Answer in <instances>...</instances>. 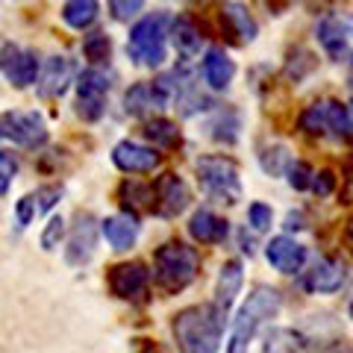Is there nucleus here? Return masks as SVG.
<instances>
[{
  "instance_id": "obj_1",
  "label": "nucleus",
  "mask_w": 353,
  "mask_h": 353,
  "mask_svg": "<svg viewBox=\"0 0 353 353\" xmlns=\"http://www.w3.org/2000/svg\"><path fill=\"white\" fill-rule=\"evenodd\" d=\"M174 339L180 353H218L221 330H224V315L215 303L189 306L174 315Z\"/></svg>"
},
{
  "instance_id": "obj_2",
  "label": "nucleus",
  "mask_w": 353,
  "mask_h": 353,
  "mask_svg": "<svg viewBox=\"0 0 353 353\" xmlns=\"http://www.w3.org/2000/svg\"><path fill=\"white\" fill-rule=\"evenodd\" d=\"M280 312V292L271 285H256L248 294V303L239 309L233 330H230V341H227V353H248L256 330Z\"/></svg>"
},
{
  "instance_id": "obj_3",
  "label": "nucleus",
  "mask_w": 353,
  "mask_h": 353,
  "mask_svg": "<svg viewBox=\"0 0 353 353\" xmlns=\"http://www.w3.org/2000/svg\"><path fill=\"white\" fill-rule=\"evenodd\" d=\"M197 271H201V256L183 241H168L153 256V280L165 294H176L192 285Z\"/></svg>"
},
{
  "instance_id": "obj_4",
  "label": "nucleus",
  "mask_w": 353,
  "mask_h": 353,
  "mask_svg": "<svg viewBox=\"0 0 353 353\" xmlns=\"http://www.w3.org/2000/svg\"><path fill=\"white\" fill-rule=\"evenodd\" d=\"M165 39H168V15L157 12V15L141 18L130 30V39H127L130 59L141 65V68H157V65L165 62Z\"/></svg>"
},
{
  "instance_id": "obj_5",
  "label": "nucleus",
  "mask_w": 353,
  "mask_h": 353,
  "mask_svg": "<svg viewBox=\"0 0 353 353\" xmlns=\"http://www.w3.org/2000/svg\"><path fill=\"white\" fill-rule=\"evenodd\" d=\"M197 183L218 203H236L241 197L239 168L227 157H203L197 162Z\"/></svg>"
},
{
  "instance_id": "obj_6",
  "label": "nucleus",
  "mask_w": 353,
  "mask_h": 353,
  "mask_svg": "<svg viewBox=\"0 0 353 353\" xmlns=\"http://www.w3.org/2000/svg\"><path fill=\"white\" fill-rule=\"evenodd\" d=\"M301 130L306 136L318 139H350L353 136V115L350 106L339 101H318L312 106H306V112L301 115Z\"/></svg>"
},
{
  "instance_id": "obj_7",
  "label": "nucleus",
  "mask_w": 353,
  "mask_h": 353,
  "mask_svg": "<svg viewBox=\"0 0 353 353\" xmlns=\"http://www.w3.org/2000/svg\"><path fill=\"white\" fill-rule=\"evenodd\" d=\"M0 139H9L21 148H41L48 141V127L39 112H0Z\"/></svg>"
},
{
  "instance_id": "obj_8",
  "label": "nucleus",
  "mask_w": 353,
  "mask_h": 353,
  "mask_svg": "<svg viewBox=\"0 0 353 353\" xmlns=\"http://www.w3.org/2000/svg\"><path fill=\"white\" fill-rule=\"evenodd\" d=\"M109 94V77L97 68H88L77 80V115L83 121H97L106 109Z\"/></svg>"
},
{
  "instance_id": "obj_9",
  "label": "nucleus",
  "mask_w": 353,
  "mask_h": 353,
  "mask_svg": "<svg viewBox=\"0 0 353 353\" xmlns=\"http://www.w3.org/2000/svg\"><path fill=\"white\" fill-rule=\"evenodd\" d=\"M150 289V274L141 262H121L109 271V292L121 301H145Z\"/></svg>"
},
{
  "instance_id": "obj_10",
  "label": "nucleus",
  "mask_w": 353,
  "mask_h": 353,
  "mask_svg": "<svg viewBox=\"0 0 353 353\" xmlns=\"http://www.w3.org/2000/svg\"><path fill=\"white\" fill-rule=\"evenodd\" d=\"M192 201V192L180 174H162L157 185H153V212L162 218H176L185 212Z\"/></svg>"
},
{
  "instance_id": "obj_11",
  "label": "nucleus",
  "mask_w": 353,
  "mask_h": 353,
  "mask_svg": "<svg viewBox=\"0 0 353 353\" xmlns=\"http://www.w3.org/2000/svg\"><path fill=\"white\" fill-rule=\"evenodd\" d=\"M318 41L330 59H341L353 44V15L347 12H333L324 15L318 24Z\"/></svg>"
},
{
  "instance_id": "obj_12",
  "label": "nucleus",
  "mask_w": 353,
  "mask_h": 353,
  "mask_svg": "<svg viewBox=\"0 0 353 353\" xmlns=\"http://www.w3.org/2000/svg\"><path fill=\"white\" fill-rule=\"evenodd\" d=\"M0 71L15 88H27L39 77V59L36 53L18 48V44H3L0 48Z\"/></svg>"
},
{
  "instance_id": "obj_13",
  "label": "nucleus",
  "mask_w": 353,
  "mask_h": 353,
  "mask_svg": "<svg viewBox=\"0 0 353 353\" xmlns=\"http://www.w3.org/2000/svg\"><path fill=\"white\" fill-rule=\"evenodd\" d=\"M345 280H347L345 265H341L339 259H333V256H324L306 271L303 283H306V289L312 294H333V292H339L341 285H345Z\"/></svg>"
},
{
  "instance_id": "obj_14",
  "label": "nucleus",
  "mask_w": 353,
  "mask_h": 353,
  "mask_svg": "<svg viewBox=\"0 0 353 353\" xmlns=\"http://www.w3.org/2000/svg\"><path fill=\"white\" fill-rule=\"evenodd\" d=\"M94 245H97V224L88 212H80L71 227V239H68V265H85L94 256Z\"/></svg>"
},
{
  "instance_id": "obj_15",
  "label": "nucleus",
  "mask_w": 353,
  "mask_h": 353,
  "mask_svg": "<svg viewBox=\"0 0 353 353\" xmlns=\"http://www.w3.org/2000/svg\"><path fill=\"white\" fill-rule=\"evenodd\" d=\"M112 162L124 174H150L159 165V153L153 148L136 145V141H121L112 150Z\"/></svg>"
},
{
  "instance_id": "obj_16",
  "label": "nucleus",
  "mask_w": 353,
  "mask_h": 353,
  "mask_svg": "<svg viewBox=\"0 0 353 353\" xmlns=\"http://www.w3.org/2000/svg\"><path fill=\"white\" fill-rule=\"evenodd\" d=\"M265 256H268V262L280 274H297L303 268V262H306V248L301 245V241L289 239V236H277V239L268 241Z\"/></svg>"
},
{
  "instance_id": "obj_17",
  "label": "nucleus",
  "mask_w": 353,
  "mask_h": 353,
  "mask_svg": "<svg viewBox=\"0 0 353 353\" xmlns=\"http://www.w3.org/2000/svg\"><path fill=\"white\" fill-rule=\"evenodd\" d=\"M71 80H74V65H71V59L50 57L48 62H44L41 74H39V94L48 97V101H50V97H62Z\"/></svg>"
},
{
  "instance_id": "obj_18",
  "label": "nucleus",
  "mask_w": 353,
  "mask_h": 353,
  "mask_svg": "<svg viewBox=\"0 0 353 353\" xmlns=\"http://www.w3.org/2000/svg\"><path fill=\"white\" fill-rule=\"evenodd\" d=\"M221 27H224L227 36L239 44L256 39V21H253L250 9L245 3H239V0L224 6V12H221Z\"/></svg>"
},
{
  "instance_id": "obj_19",
  "label": "nucleus",
  "mask_w": 353,
  "mask_h": 353,
  "mask_svg": "<svg viewBox=\"0 0 353 353\" xmlns=\"http://www.w3.org/2000/svg\"><path fill=\"white\" fill-rule=\"evenodd\" d=\"M241 283H245V271H241V262L239 259H230L224 262V268L218 274V289H215V306L218 312L227 318L230 306H233L236 294L241 292Z\"/></svg>"
},
{
  "instance_id": "obj_20",
  "label": "nucleus",
  "mask_w": 353,
  "mask_h": 353,
  "mask_svg": "<svg viewBox=\"0 0 353 353\" xmlns=\"http://www.w3.org/2000/svg\"><path fill=\"white\" fill-rule=\"evenodd\" d=\"M227 221L218 218L212 209H197L189 221V236L201 245H218V241L227 239Z\"/></svg>"
},
{
  "instance_id": "obj_21",
  "label": "nucleus",
  "mask_w": 353,
  "mask_h": 353,
  "mask_svg": "<svg viewBox=\"0 0 353 353\" xmlns=\"http://www.w3.org/2000/svg\"><path fill=\"white\" fill-rule=\"evenodd\" d=\"M233 77H236V62L227 57L221 48H212V50H206V57H203V80L218 88V92H224V88L233 83Z\"/></svg>"
},
{
  "instance_id": "obj_22",
  "label": "nucleus",
  "mask_w": 353,
  "mask_h": 353,
  "mask_svg": "<svg viewBox=\"0 0 353 353\" xmlns=\"http://www.w3.org/2000/svg\"><path fill=\"white\" fill-rule=\"evenodd\" d=\"M103 236L115 250H130L139 239V221L132 215H112L103 221Z\"/></svg>"
},
{
  "instance_id": "obj_23",
  "label": "nucleus",
  "mask_w": 353,
  "mask_h": 353,
  "mask_svg": "<svg viewBox=\"0 0 353 353\" xmlns=\"http://www.w3.org/2000/svg\"><path fill=\"white\" fill-rule=\"evenodd\" d=\"M171 39H174V48L180 57H194L197 50H201V32H197L194 21L189 15H180L171 24Z\"/></svg>"
},
{
  "instance_id": "obj_24",
  "label": "nucleus",
  "mask_w": 353,
  "mask_h": 353,
  "mask_svg": "<svg viewBox=\"0 0 353 353\" xmlns=\"http://www.w3.org/2000/svg\"><path fill=\"white\" fill-rule=\"evenodd\" d=\"M97 12H101L97 0H68V3L62 6V21L74 30H85L94 24Z\"/></svg>"
},
{
  "instance_id": "obj_25",
  "label": "nucleus",
  "mask_w": 353,
  "mask_h": 353,
  "mask_svg": "<svg viewBox=\"0 0 353 353\" xmlns=\"http://www.w3.org/2000/svg\"><path fill=\"white\" fill-rule=\"evenodd\" d=\"M265 353H306V341L289 327H274L265 336Z\"/></svg>"
},
{
  "instance_id": "obj_26",
  "label": "nucleus",
  "mask_w": 353,
  "mask_h": 353,
  "mask_svg": "<svg viewBox=\"0 0 353 353\" xmlns=\"http://www.w3.org/2000/svg\"><path fill=\"white\" fill-rule=\"evenodd\" d=\"M121 203H124L127 215L139 212V209H153V185L124 183V185H121Z\"/></svg>"
},
{
  "instance_id": "obj_27",
  "label": "nucleus",
  "mask_w": 353,
  "mask_h": 353,
  "mask_svg": "<svg viewBox=\"0 0 353 353\" xmlns=\"http://www.w3.org/2000/svg\"><path fill=\"white\" fill-rule=\"evenodd\" d=\"M145 136L153 141L157 148H176L180 145V130H176V124H171V121L165 118H153L150 124L145 127Z\"/></svg>"
},
{
  "instance_id": "obj_28",
  "label": "nucleus",
  "mask_w": 353,
  "mask_h": 353,
  "mask_svg": "<svg viewBox=\"0 0 353 353\" xmlns=\"http://www.w3.org/2000/svg\"><path fill=\"white\" fill-rule=\"evenodd\" d=\"M292 153L285 150L283 145H277V148H271V150H265L262 153V168H265V174H271V176H283V174H289V168H292Z\"/></svg>"
},
{
  "instance_id": "obj_29",
  "label": "nucleus",
  "mask_w": 353,
  "mask_h": 353,
  "mask_svg": "<svg viewBox=\"0 0 353 353\" xmlns=\"http://www.w3.org/2000/svg\"><path fill=\"white\" fill-rule=\"evenodd\" d=\"M109 50H112V41H109L106 32H92V36H85V41H83V53H85V59H92V62L109 59Z\"/></svg>"
},
{
  "instance_id": "obj_30",
  "label": "nucleus",
  "mask_w": 353,
  "mask_h": 353,
  "mask_svg": "<svg viewBox=\"0 0 353 353\" xmlns=\"http://www.w3.org/2000/svg\"><path fill=\"white\" fill-rule=\"evenodd\" d=\"M141 9H145V0H109V12H112V18L121 21V24L132 21Z\"/></svg>"
},
{
  "instance_id": "obj_31",
  "label": "nucleus",
  "mask_w": 353,
  "mask_h": 353,
  "mask_svg": "<svg viewBox=\"0 0 353 353\" xmlns=\"http://www.w3.org/2000/svg\"><path fill=\"white\" fill-rule=\"evenodd\" d=\"M15 174H18V159H15V153L3 150V153H0V197L9 192V185H12Z\"/></svg>"
},
{
  "instance_id": "obj_32",
  "label": "nucleus",
  "mask_w": 353,
  "mask_h": 353,
  "mask_svg": "<svg viewBox=\"0 0 353 353\" xmlns=\"http://www.w3.org/2000/svg\"><path fill=\"white\" fill-rule=\"evenodd\" d=\"M312 176H315V171L309 168L306 162H292V168H289V183H292V189H297V192L312 189Z\"/></svg>"
},
{
  "instance_id": "obj_33",
  "label": "nucleus",
  "mask_w": 353,
  "mask_h": 353,
  "mask_svg": "<svg viewBox=\"0 0 353 353\" xmlns=\"http://www.w3.org/2000/svg\"><path fill=\"white\" fill-rule=\"evenodd\" d=\"M65 236V221L59 215H53L48 221V227H44V233H41V248L44 250H53V248H59V241Z\"/></svg>"
},
{
  "instance_id": "obj_34",
  "label": "nucleus",
  "mask_w": 353,
  "mask_h": 353,
  "mask_svg": "<svg viewBox=\"0 0 353 353\" xmlns=\"http://www.w3.org/2000/svg\"><path fill=\"white\" fill-rule=\"evenodd\" d=\"M248 221H250V227L256 230V233H265V230L271 227V221H274L271 206H265V203H250V209H248Z\"/></svg>"
},
{
  "instance_id": "obj_35",
  "label": "nucleus",
  "mask_w": 353,
  "mask_h": 353,
  "mask_svg": "<svg viewBox=\"0 0 353 353\" xmlns=\"http://www.w3.org/2000/svg\"><path fill=\"white\" fill-rule=\"evenodd\" d=\"M336 183H339V176H336L333 171H318V174L312 176V192H315L318 197H327V194H333Z\"/></svg>"
},
{
  "instance_id": "obj_36",
  "label": "nucleus",
  "mask_w": 353,
  "mask_h": 353,
  "mask_svg": "<svg viewBox=\"0 0 353 353\" xmlns=\"http://www.w3.org/2000/svg\"><path fill=\"white\" fill-rule=\"evenodd\" d=\"M15 212H18V227H27L30 221L36 218V212H39L36 197H32V194H24V197L18 201V209H15Z\"/></svg>"
},
{
  "instance_id": "obj_37",
  "label": "nucleus",
  "mask_w": 353,
  "mask_h": 353,
  "mask_svg": "<svg viewBox=\"0 0 353 353\" xmlns=\"http://www.w3.org/2000/svg\"><path fill=\"white\" fill-rule=\"evenodd\" d=\"M59 197H62V189H59V185H44V189H39V194H36L39 209H44V212H48V209L57 203Z\"/></svg>"
},
{
  "instance_id": "obj_38",
  "label": "nucleus",
  "mask_w": 353,
  "mask_h": 353,
  "mask_svg": "<svg viewBox=\"0 0 353 353\" xmlns=\"http://www.w3.org/2000/svg\"><path fill=\"white\" fill-rule=\"evenodd\" d=\"M339 197H341V203H353V168L345 174V180H341V192H339Z\"/></svg>"
},
{
  "instance_id": "obj_39",
  "label": "nucleus",
  "mask_w": 353,
  "mask_h": 353,
  "mask_svg": "<svg viewBox=\"0 0 353 353\" xmlns=\"http://www.w3.org/2000/svg\"><path fill=\"white\" fill-rule=\"evenodd\" d=\"M345 245H347V250H350V256H353V218L345 224Z\"/></svg>"
},
{
  "instance_id": "obj_40",
  "label": "nucleus",
  "mask_w": 353,
  "mask_h": 353,
  "mask_svg": "<svg viewBox=\"0 0 353 353\" xmlns=\"http://www.w3.org/2000/svg\"><path fill=\"white\" fill-rule=\"evenodd\" d=\"M139 353H159V347H153V345H148V347H141Z\"/></svg>"
},
{
  "instance_id": "obj_41",
  "label": "nucleus",
  "mask_w": 353,
  "mask_h": 353,
  "mask_svg": "<svg viewBox=\"0 0 353 353\" xmlns=\"http://www.w3.org/2000/svg\"><path fill=\"white\" fill-rule=\"evenodd\" d=\"M333 353H353V347H336Z\"/></svg>"
},
{
  "instance_id": "obj_42",
  "label": "nucleus",
  "mask_w": 353,
  "mask_h": 353,
  "mask_svg": "<svg viewBox=\"0 0 353 353\" xmlns=\"http://www.w3.org/2000/svg\"><path fill=\"white\" fill-rule=\"evenodd\" d=\"M347 312H350V318H353V301H350V306H347Z\"/></svg>"
},
{
  "instance_id": "obj_43",
  "label": "nucleus",
  "mask_w": 353,
  "mask_h": 353,
  "mask_svg": "<svg viewBox=\"0 0 353 353\" xmlns=\"http://www.w3.org/2000/svg\"><path fill=\"white\" fill-rule=\"evenodd\" d=\"M350 115H353V103H350Z\"/></svg>"
}]
</instances>
